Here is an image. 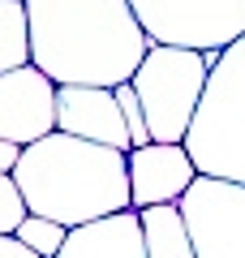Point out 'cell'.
Segmentation results:
<instances>
[{"instance_id": "1", "label": "cell", "mask_w": 245, "mask_h": 258, "mask_svg": "<svg viewBox=\"0 0 245 258\" xmlns=\"http://www.w3.org/2000/svg\"><path fill=\"white\" fill-rule=\"evenodd\" d=\"M30 64L56 86H116L134 82L151 52L129 0H26Z\"/></svg>"}, {"instance_id": "2", "label": "cell", "mask_w": 245, "mask_h": 258, "mask_svg": "<svg viewBox=\"0 0 245 258\" xmlns=\"http://www.w3.org/2000/svg\"><path fill=\"white\" fill-rule=\"evenodd\" d=\"M13 181L26 198L30 215L56 220L65 228H82V224L134 211L125 151L69 138L60 129L22 151Z\"/></svg>"}, {"instance_id": "3", "label": "cell", "mask_w": 245, "mask_h": 258, "mask_svg": "<svg viewBox=\"0 0 245 258\" xmlns=\"http://www.w3.org/2000/svg\"><path fill=\"white\" fill-rule=\"evenodd\" d=\"M202 176H224L245 185V39L219 52L211 64L202 108L185 138Z\"/></svg>"}, {"instance_id": "4", "label": "cell", "mask_w": 245, "mask_h": 258, "mask_svg": "<svg viewBox=\"0 0 245 258\" xmlns=\"http://www.w3.org/2000/svg\"><path fill=\"white\" fill-rule=\"evenodd\" d=\"M211 78V60L190 47L155 43L146 52L142 69L134 74V91L146 108L155 142H185L194 129V116L202 108V91Z\"/></svg>"}, {"instance_id": "5", "label": "cell", "mask_w": 245, "mask_h": 258, "mask_svg": "<svg viewBox=\"0 0 245 258\" xmlns=\"http://www.w3.org/2000/svg\"><path fill=\"white\" fill-rule=\"evenodd\" d=\"M151 43L219 56L245 39V0H129Z\"/></svg>"}, {"instance_id": "6", "label": "cell", "mask_w": 245, "mask_h": 258, "mask_svg": "<svg viewBox=\"0 0 245 258\" xmlns=\"http://www.w3.org/2000/svg\"><path fill=\"white\" fill-rule=\"evenodd\" d=\"M176 207L198 258H245V185L198 172Z\"/></svg>"}, {"instance_id": "7", "label": "cell", "mask_w": 245, "mask_h": 258, "mask_svg": "<svg viewBox=\"0 0 245 258\" xmlns=\"http://www.w3.org/2000/svg\"><path fill=\"white\" fill-rule=\"evenodd\" d=\"M56 95L60 86L35 64L0 74V138L35 147L47 134H56Z\"/></svg>"}, {"instance_id": "8", "label": "cell", "mask_w": 245, "mask_h": 258, "mask_svg": "<svg viewBox=\"0 0 245 258\" xmlns=\"http://www.w3.org/2000/svg\"><path fill=\"white\" fill-rule=\"evenodd\" d=\"M198 181V164L185 151V142H151L129 151V189L134 211L146 207H176L185 189Z\"/></svg>"}, {"instance_id": "9", "label": "cell", "mask_w": 245, "mask_h": 258, "mask_svg": "<svg viewBox=\"0 0 245 258\" xmlns=\"http://www.w3.org/2000/svg\"><path fill=\"white\" fill-rule=\"evenodd\" d=\"M56 129L82 142H99L112 151H134L125 112L116 103V91L108 86H60L56 95Z\"/></svg>"}, {"instance_id": "10", "label": "cell", "mask_w": 245, "mask_h": 258, "mask_svg": "<svg viewBox=\"0 0 245 258\" xmlns=\"http://www.w3.org/2000/svg\"><path fill=\"white\" fill-rule=\"evenodd\" d=\"M56 258H146L142 215L120 211V215H108V220L82 224V228L69 232V241Z\"/></svg>"}, {"instance_id": "11", "label": "cell", "mask_w": 245, "mask_h": 258, "mask_svg": "<svg viewBox=\"0 0 245 258\" xmlns=\"http://www.w3.org/2000/svg\"><path fill=\"white\" fill-rule=\"evenodd\" d=\"M138 215H142L146 258H198L194 241H190V228L181 220V207H146Z\"/></svg>"}, {"instance_id": "12", "label": "cell", "mask_w": 245, "mask_h": 258, "mask_svg": "<svg viewBox=\"0 0 245 258\" xmlns=\"http://www.w3.org/2000/svg\"><path fill=\"white\" fill-rule=\"evenodd\" d=\"M30 64V13L26 0H0V74Z\"/></svg>"}, {"instance_id": "13", "label": "cell", "mask_w": 245, "mask_h": 258, "mask_svg": "<svg viewBox=\"0 0 245 258\" xmlns=\"http://www.w3.org/2000/svg\"><path fill=\"white\" fill-rule=\"evenodd\" d=\"M69 232H73V228H65V224H56V220L30 215V220L18 228V241H22L35 258H56V254L65 249V241H69Z\"/></svg>"}, {"instance_id": "14", "label": "cell", "mask_w": 245, "mask_h": 258, "mask_svg": "<svg viewBox=\"0 0 245 258\" xmlns=\"http://www.w3.org/2000/svg\"><path fill=\"white\" fill-rule=\"evenodd\" d=\"M30 220V207L22 198L13 176H0V237H18V228Z\"/></svg>"}, {"instance_id": "15", "label": "cell", "mask_w": 245, "mask_h": 258, "mask_svg": "<svg viewBox=\"0 0 245 258\" xmlns=\"http://www.w3.org/2000/svg\"><path fill=\"white\" fill-rule=\"evenodd\" d=\"M116 103H120V112H125V125H129V142H134V151L138 147H151V125H146V108H142V99H138V91H134V82H125V86H116Z\"/></svg>"}, {"instance_id": "16", "label": "cell", "mask_w": 245, "mask_h": 258, "mask_svg": "<svg viewBox=\"0 0 245 258\" xmlns=\"http://www.w3.org/2000/svg\"><path fill=\"white\" fill-rule=\"evenodd\" d=\"M22 151H26V147H18V142H5V138H0V176H13V172H18Z\"/></svg>"}, {"instance_id": "17", "label": "cell", "mask_w": 245, "mask_h": 258, "mask_svg": "<svg viewBox=\"0 0 245 258\" xmlns=\"http://www.w3.org/2000/svg\"><path fill=\"white\" fill-rule=\"evenodd\" d=\"M0 258H35L18 237H0Z\"/></svg>"}]
</instances>
